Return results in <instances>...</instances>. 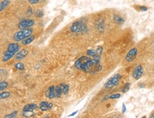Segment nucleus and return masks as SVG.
<instances>
[{"mask_svg": "<svg viewBox=\"0 0 154 118\" xmlns=\"http://www.w3.org/2000/svg\"><path fill=\"white\" fill-rule=\"evenodd\" d=\"M75 67L78 70L92 74L100 72L102 68L100 63V58H92L87 56H82L77 59L75 63Z\"/></svg>", "mask_w": 154, "mask_h": 118, "instance_id": "1", "label": "nucleus"}, {"mask_svg": "<svg viewBox=\"0 0 154 118\" xmlns=\"http://www.w3.org/2000/svg\"><path fill=\"white\" fill-rule=\"evenodd\" d=\"M20 50V46L17 43H10L7 47V50L4 53V56L2 57V61L4 62H8L10 60L16 53Z\"/></svg>", "mask_w": 154, "mask_h": 118, "instance_id": "2", "label": "nucleus"}, {"mask_svg": "<svg viewBox=\"0 0 154 118\" xmlns=\"http://www.w3.org/2000/svg\"><path fill=\"white\" fill-rule=\"evenodd\" d=\"M33 32H34L33 29L30 28L22 29L14 33L13 36V39L16 42H22L26 38H28V37H30L33 33Z\"/></svg>", "mask_w": 154, "mask_h": 118, "instance_id": "3", "label": "nucleus"}, {"mask_svg": "<svg viewBox=\"0 0 154 118\" xmlns=\"http://www.w3.org/2000/svg\"><path fill=\"white\" fill-rule=\"evenodd\" d=\"M70 31L74 33H80L87 31V24L84 21H77L72 23Z\"/></svg>", "mask_w": 154, "mask_h": 118, "instance_id": "4", "label": "nucleus"}, {"mask_svg": "<svg viewBox=\"0 0 154 118\" xmlns=\"http://www.w3.org/2000/svg\"><path fill=\"white\" fill-rule=\"evenodd\" d=\"M121 78V76L119 74H116L114 75L113 77L110 78L106 82V84H104V88H108V89H110V88H112L116 86H117L119 81H120Z\"/></svg>", "mask_w": 154, "mask_h": 118, "instance_id": "5", "label": "nucleus"}, {"mask_svg": "<svg viewBox=\"0 0 154 118\" xmlns=\"http://www.w3.org/2000/svg\"><path fill=\"white\" fill-rule=\"evenodd\" d=\"M35 24V21L34 19H30V18H25L22 19L19 21L18 24V27L20 30L22 29H26V28H31Z\"/></svg>", "mask_w": 154, "mask_h": 118, "instance_id": "6", "label": "nucleus"}, {"mask_svg": "<svg viewBox=\"0 0 154 118\" xmlns=\"http://www.w3.org/2000/svg\"><path fill=\"white\" fill-rule=\"evenodd\" d=\"M37 108H38V105L36 103H30L25 105L23 108V117H28V114L33 113Z\"/></svg>", "mask_w": 154, "mask_h": 118, "instance_id": "7", "label": "nucleus"}, {"mask_svg": "<svg viewBox=\"0 0 154 118\" xmlns=\"http://www.w3.org/2000/svg\"><path fill=\"white\" fill-rule=\"evenodd\" d=\"M143 74H144V68L141 64H139L138 66H136L133 70L132 77L135 80H139L141 79Z\"/></svg>", "mask_w": 154, "mask_h": 118, "instance_id": "8", "label": "nucleus"}, {"mask_svg": "<svg viewBox=\"0 0 154 118\" xmlns=\"http://www.w3.org/2000/svg\"><path fill=\"white\" fill-rule=\"evenodd\" d=\"M137 54H138V50L136 47H133L131 48L128 52L126 54V57H125V59H126V62H131L134 61V59H136V56H137Z\"/></svg>", "mask_w": 154, "mask_h": 118, "instance_id": "9", "label": "nucleus"}, {"mask_svg": "<svg viewBox=\"0 0 154 118\" xmlns=\"http://www.w3.org/2000/svg\"><path fill=\"white\" fill-rule=\"evenodd\" d=\"M28 53V50H26V49H22V50H19V51L16 53V54L15 56V59H16V60H18V61H21V60L23 59L26 56H27Z\"/></svg>", "mask_w": 154, "mask_h": 118, "instance_id": "10", "label": "nucleus"}, {"mask_svg": "<svg viewBox=\"0 0 154 118\" xmlns=\"http://www.w3.org/2000/svg\"><path fill=\"white\" fill-rule=\"evenodd\" d=\"M53 108V103H49L47 101H44L41 102L39 105V108L41 111H47L51 110Z\"/></svg>", "mask_w": 154, "mask_h": 118, "instance_id": "11", "label": "nucleus"}, {"mask_svg": "<svg viewBox=\"0 0 154 118\" xmlns=\"http://www.w3.org/2000/svg\"><path fill=\"white\" fill-rule=\"evenodd\" d=\"M45 95L49 99H53L54 98H56V95H55V86H49L48 88L45 92Z\"/></svg>", "mask_w": 154, "mask_h": 118, "instance_id": "12", "label": "nucleus"}, {"mask_svg": "<svg viewBox=\"0 0 154 118\" xmlns=\"http://www.w3.org/2000/svg\"><path fill=\"white\" fill-rule=\"evenodd\" d=\"M63 87H62L60 85L59 86H57L55 87V95H56V98H59L62 96V94H63Z\"/></svg>", "mask_w": 154, "mask_h": 118, "instance_id": "13", "label": "nucleus"}, {"mask_svg": "<svg viewBox=\"0 0 154 118\" xmlns=\"http://www.w3.org/2000/svg\"><path fill=\"white\" fill-rule=\"evenodd\" d=\"M113 20L114 21V23H116V24H119V25H121V24H122L124 22V19L121 16L117 15V14L114 15Z\"/></svg>", "mask_w": 154, "mask_h": 118, "instance_id": "14", "label": "nucleus"}, {"mask_svg": "<svg viewBox=\"0 0 154 118\" xmlns=\"http://www.w3.org/2000/svg\"><path fill=\"white\" fill-rule=\"evenodd\" d=\"M10 4V2L9 0H4L0 4V11H2L4 9L7 7L9 4Z\"/></svg>", "mask_w": 154, "mask_h": 118, "instance_id": "15", "label": "nucleus"}, {"mask_svg": "<svg viewBox=\"0 0 154 118\" xmlns=\"http://www.w3.org/2000/svg\"><path fill=\"white\" fill-rule=\"evenodd\" d=\"M34 38H35V36H31L30 37H28V38H26V40H24L22 41V45H27L30 44L31 43L34 41Z\"/></svg>", "mask_w": 154, "mask_h": 118, "instance_id": "16", "label": "nucleus"}, {"mask_svg": "<svg viewBox=\"0 0 154 118\" xmlns=\"http://www.w3.org/2000/svg\"><path fill=\"white\" fill-rule=\"evenodd\" d=\"M14 67H15L16 70H19V71H23L25 69V67H24V64L22 63V62H18L16 64H14Z\"/></svg>", "mask_w": 154, "mask_h": 118, "instance_id": "17", "label": "nucleus"}, {"mask_svg": "<svg viewBox=\"0 0 154 118\" xmlns=\"http://www.w3.org/2000/svg\"><path fill=\"white\" fill-rule=\"evenodd\" d=\"M60 86L63 87V94H65V95L67 94L68 92H69V86L67 84H61Z\"/></svg>", "mask_w": 154, "mask_h": 118, "instance_id": "18", "label": "nucleus"}, {"mask_svg": "<svg viewBox=\"0 0 154 118\" xmlns=\"http://www.w3.org/2000/svg\"><path fill=\"white\" fill-rule=\"evenodd\" d=\"M11 93L10 92H8V91H4V92H2L0 93V98L3 100V99H6L10 96Z\"/></svg>", "mask_w": 154, "mask_h": 118, "instance_id": "19", "label": "nucleus"}, {"mask_svg": "<svg viewBox=\"0 0 154 118\" xmlns=\"http://www.w3.org/2000/svg\"><path fill=\"white\" fill-rule=\"evenodd\" d=\"M35 16H36V17H38V18H42L44 16V11L41 10V9L36 11V13H35Z\"/></svg>", "mask_w": 154, "mask_h": 118, "instance_id": "20", "label": "nucleus"}, {"mask_svg": "<svg viewBox=\"0 0 154 118\" xmlns=\"http://www.w3.org/2000/svg\"><path fill=\"white\" fill-rule=\"evenodd\" d=\"M130 83H127V84H126L124 85V86L123 87V88H122V91H121V92L123 93H126L127 91H128V90H129V88H130Z\"/></svg>", "mask_w": 154, "mask_h": 118, "instance_id": "21", "label": "nucleus"}, {"mask_svg": "<svg viewBox=\"0 0 154 118\" xmlns=\"http://www.w3.org/2000/svg\"><path fill=\"white\" fill-rule=\"evenodd\" d=\"M121 97V94L119 93H114L110 95H108V99H118Z\"/></svg>", "mask_w": 154, "mask_h": 118, "instance_id": "22", "label": "nucleus"}, {"mask_svg": "<svg viewBox=\"0 0 154 118\" xmlns=\"http://www.w3.org/2000/svg\"><path fill=\"white\" fill-rule=\"evenodd\" d=\"M8 84L7 82H6L4 81H3L2 82L0 83V90L3 91L4 89H5L6 88H7Z\"/></svg>", "mask_w": 154, "mask_h": 118, "instance_id": "23", "label": "nucleus"}, {"mask_svg": "<svg viewBox=\"0 0 154 118\" xmlns=\"http://www.w3.org/2000/svg\"><path fill=\"white\" fill-rule=\"evenodd\" d=\"M135 8L136 9H139V11H146L149 9L148 7L144 6H135Z\"/></svg>", "mask_w": 154, "mask_h": 118, "instance_id": "24", "label": "nucleus"}, {"mask_svg": "<svg viewBox=\"0 0 154 118\" xmlns=\"http://www.w3.org/2000/svg\"><path fill=\"white\" fill-rule=\"evenodd\" d=\"M17 114H18V112H17V111H14V112H13L12 113H11V114H9V115H6L4 117L5 118H14L16 117Z\"/></svg>", "mask_w": 154, "mask_h": 118, "instance_id": "25", "label": "nucleus"}, {"mask_svg": "<svg viewBox=\"0 0 154 118\" xmlns=\"http://www.w3.org/2000/svg\"><path fill=\"white\" fill-rule=\"evenodd\" d=\"M28 2L31 4H35L40 2V0H28Z\"/></svg>", "mask_w": 154, "mask_h": 118, "instance_id": "26", "label": "nucleus"}, {"mask_svg": "<svg viewBox=\"0 0 154 118\" xmlns=\"http://www.w3.org/2000/svg\"><path fill=\"white\" fill-rule=\"evenodd\" d=\"M26 13L28 14V15H30V14H32L33 13V10H32V9L31 7H28V10L26 11Z\"/></svg>", "mask_w": 154, "mask_h": 118, "instance_id": "27", "label": "nucleus"}, {"mask_svg": "<svg viewBox=\"0 0 154 118\" xmlns=\"http://www.w3.org/2000/svg\"><path fill=\"white\" fill-rule=\"evenodd\" d=\"M126 105H125V104L124 103L123 105H122V113H124L125 112H126Z\"/></svg>", "mask_w": 154, "mask_h": 118, "instance_id": "28", "label": "nucleus"}, {"mask_svg": "<svg viewBox=\"0 0 154 118\" xmlns=\"http://www.w3.org/2000/svg\"><path fill=\"white\" fill-rule=\"evenodd\" d=\"M77 112H78V111H75V112H74V113H72V114H70V115H69L67 116V117H72V116H74V115H76V114H77Z\"/></svg>", "mask_w": 154, "mask_h": 118, "instance_id": "29", "label": "nucleus"}, {"mask_svg": "<svg viewBox=\"0 0 154 118\" xmlns=\"http://www.w3.org/2000/svg\"><path fill=\"white\" fill-rule=\"evenodd\" d=\"M139 87H140V88H144V87H145L144 84H139Z\"/></svg>", "mask_w": 154, "mask_h": 118, "instance_id": "30", "label": "nucleus"}, {"mask_svg": "<svg viewBox=\"0 0 154 118\" xmlns=\"http://www.w3.org/2000/svg\"><path fill=\"white\" fill-rule=\"evenodd\" d=\"M151 118H154V113H153V114H152L151 115Z\"/></svg>", "mask_w": 154, "mask_h": 118, "instance_id": "31", "label": "nucleus"}, {"mask_svg": "<svg viewBox=\"0 0 154 118\" xmlns=\"http://www.w3.org/2000/svg\"><path fill=\"white\" fill-rule=\"evenodd\" d=\"M108 1H111V0H108Z\"/></svg>", "mask_w": 154, "mask_h": 118, "instance_id": "32", "label": "nucleus"}]
</instances>
